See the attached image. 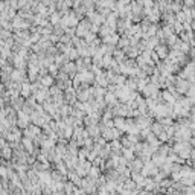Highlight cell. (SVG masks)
I'll use <instances>...</instances> for the list:
<instances>
[{
  "label": "cell",
  "mask_w": 195,
  "mask_h": 195,
  "mask_svg": "<svg viewBox=\"0 0 195 195\" xmlns=\"http://www.w3.org/2000/svg\"><path fill=\"white\" fill-rule=\"evenodd\" d=\"M11 75H12V81H23V79H25V72H23V69H17V70H14Z\"/></svg>",
  "instance_id": "1"
},
{
  "label": "cell",
  "mask_w": 195,
  "mask_h": 195,
  "mask_svg": "<svg viewBox=\"0 0 195 195\" xmlns=\"http://www.w3.org/2000/svg\"><path fill=\"white\" fill-rule=\"evenodd\" d=\"M88 29H90V23H88V21H82L78 28V34L79 35H84V34H87Z\"/></svg>",
  "instance_id": "2"
},
{
  "label": "cell",
  "mask_w": 195,
  "mask_h": 195,
  "mask_svg": "<svg viewBox=\"0 0 195 195\" xmlns=\"http://www.w3.org/2000/svg\"><path fill=\"white\" fill-rule=\"evenodd\" d=\"M31 90H32V87H31L29 84H25V85L21 87V95H23V96L26 98V96H28V95L31 93Z\"/></svg>",
  "instance_id": "3"
},
{
  "label": "cell",
  "mask_w": 195,
  "mask_h": 195,
  "mask_svg": "<svg viewBox=\"0 0 195 195\" xmlns=\"http://www.w3.org/2000/svg\"><path fill=\"white\" fill-rule=\"evenodd\" d=\"M9 37H11V34H9L8 29H5V28L0 29V40H8Z\"/></svg>",
  "instance_id": "4"
},
{
  "label": "cell",
  "mask_w": 195,
  "mask_h": 195,
  "mask_svg": "<svg viewBox=\"0 0 195 195\" xmlns=\"http://www.w3.org/2000/svg\"><path fill=\"white\" fill-rule=\"evenodd\" d=\"M23 145H25V148H26L28 151H32V142L29 140V137L23 139Z\"/></svg>",
  "instance_id": "5"
},
{
  "label": "cell",
  "mask_w": 195,
  "mask_h": 195,
  "mask_svg": "<svg viewBox=\"0 0 195 195\" xmlns=\"http://www.w3.org/2000/svg\"><path fill=\"white\" fill-rule=\"evenodd\" d=\"M157 53H158L160 57H166V47H165V46H158V47H157Z\"/></svg>",
  "instance_id": "6"
},
{
  "label": "cell",
  "mask_w": 195,
  "mask_h": 195,
  "mask_svg": "<svg viewBox=\"0 0 195 195\" xmlns=\"http://www.w3.org/2000/svg\"><path fill=\"white\" fill-rule=\"evenodd\" d=\"M178 90L180 92H186L188 90V82H178Z\"/></svg>",
  "instance_id": "7"
},
{
  "label": "cell",
  "mask_w": 195,
  "mask_h": 195,
  "mask_svg": "<svg viewBox=\"0 0 195 195\" xmlns=\"http://www.w3.org/2000/svg\"><path fill=\"white\" fill-rule=\"evenodd\" d=\"M41 82H43V85H50L52 84V78L50 76H44V78L41 79Z\"/></svg>",
  "instance_id": "8"
},
{
  "label": "cell",
  "mask_w": 195,
  "mask_h": 195,
  "mask_svg": "<svg viewBox=\"0 0 195 195\" xmlns=\"http://www.w3.org/2000/svg\"><path fill=\"white\" fill-rule=\"evenodd\" d=\"M105 98H107V99H105L107 102H110V104H115V95H107Z\"/></svg>",
  "instance_id": "9"
},
{
  "label": "cell",
  "mask_w": 195,
  "mask_h": 195,
  "mask_svg": "<svg viewBox=\"0 0 195 195\" xmlns=\"http://www.w3.org/2000/svg\"><path fill=\"white\" fill-rule=\"evenodd\" d=\"M133 168H134V169H140V168H142V162H140V160H136L134 165H133Z\"/></svg>",
  "instance_id": "10"
},
{
  "label": "cell",
  "mask_w": 195,
  "mask_h": 195,
  "mask_svg": "<svg viewBox=\"0 0 195 195\" xmlns=\"http://www.w3.org/2000/svg\"><path fill=\"white\" fill-rule=\"evenodd\" d=\"M69 57L73 60V58H76V57H78V52H76V50H70V52H69Z\"/></svg>",
  "instance_id": "11"
},
{
  "label": "cell",
  "mask_w": 195,
  "mask_h": 195,
  "mask_svg": "<svg viewBox=\"0 0 195 195\" xmlns=\"http://www.w3.org/2000/svg\"><path fill=\"white\" fill-rule=\"evenodd\" d=\"M153 128H154V131H156V133H160V130H162V127H160V125H154V127H153Z\"/></svg>",
  "instance_id": "12"
},
{
  "label": "cell",
  "mask_w": 195,
  "mask_h": 195,
  "mask_svg": "<svg viewBox=\"0 0 195 195\" xmlns=\"http://www.w3.org/2000/svg\"><path fill=\"white\" fill-rule=\"evenodd\" d=\"M3 146H6V142H5V140H3V139L0 137V150H2Z\"/></svg>",
  "instance_id": "13"
}]
</instances>
